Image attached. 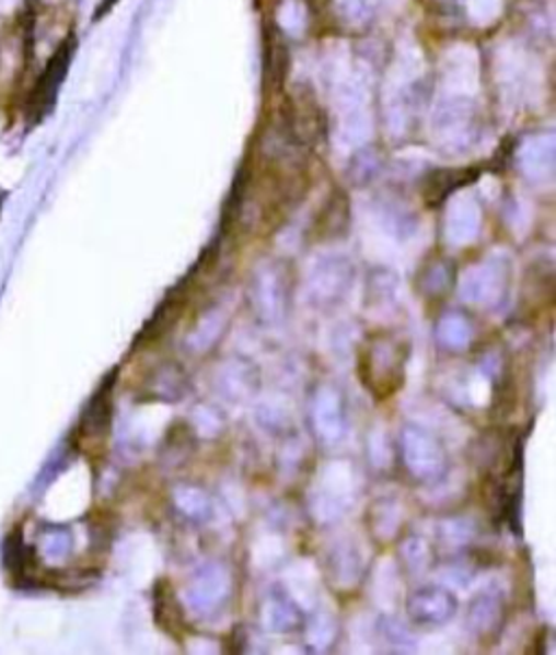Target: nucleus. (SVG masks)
Masks as SVG:
<instances>
[{"instance_id": "nucleus-1", "label": "nucleus", "mask_w": 556, "mask_h": 655, "mask_svg": "<svg viewBox=\"0 0 556 655\" xmlns=\"http://www.w3.org/2000/svg\"><path fill=\"white\" fill-rule=\"evenodd\" d=\"M72 52H74V39H66L59 50L53 55V59L48 61L39 83L35 85V92H33V109H37L39 114H44L46 109H50V105L55 103V96H57V90L66 77V70L72 61Z\"/></svg>"}]
</instances>
